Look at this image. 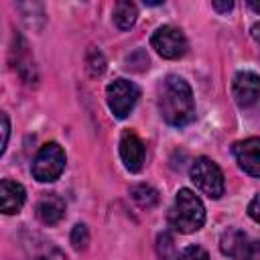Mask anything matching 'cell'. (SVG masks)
<instances>
[{
  "label": "cell",
  "instance_id": "cell-18",
  "mask_svg": "<svg viewBox=\"0 0 260 260\" xmlns=\"http://www.w3.org/2000/svg\"><path fill=\"white\" fill-rule=\"evenodd\" d=\"M89 244V232H87V225L85 223H77L73 225L71 230V246L75 250H85Z\"/></svg>",
  "mask_w": 260,
  "mask_h": 260
},
{
  "label": "cell",
  "instance_id": "cell-11",
  "mask_svg": "<svg viewBox=\"0 0 260 260\" xmlns=\"http://www.w3.org/2000/svg\"><path fill=\"white\" fill-rule=\"evenodd\" d=\"M35 213L45 225H55L65 215V201L55 193H47L37 201Z\"/></svg>",
  "mask_w": 260,
  "mask_h": 260
},
{
  "label": "cell",
  "instance_id": "cell-17",
  "mask_svg": "<svg viewBox=\"0 0 260 260\" xmlns=\"http://www.w3.org/2000/svg\"><path fill=\"white\" fill-rule=\"evenodd\" d=\"M85 63H87L89 75H93V77H98V75H102L106 71V59H104V55L98 49H89Z\"/></svg>",
  "mask_w": 260,
  "mask_h": 260
},
{
  "label": "cell",
  "instance_id": "cell-12",
  "mask_svg": "<svg viewBox=\"0 0 260 260\" xmlns=\"http://www.w3.org/2000/svg\"><path fill=\"white\" fill-rule=\"evenodd\" d=\"M250 244L252 242L248 240V236L238 228H228L219 238V250L234 260H238L250 248Z\"/></svg>",
  "mask_w": 260,
  "mask_h": 260
},
{
  "label": "cell",
  "instance_id": "cell-9",
  "mask_svg": "<svg viewBox=\"0 0 260 260\" xmlns=\"http://www.w3.org/2000/svg\"><path fill=\"white\" fill-rule=\"evenodd\" d=\"M258 89H260V79L254 71H240L236 73L232 81V91L234 100L240 108H250L258 100Z\"/></svg>",
  "mask_w": 260,
  "mask_h": 260
},
{
  "label": "cell",
  "instance_id": "cell-21",
  "mask_svg": "<svg viewBox=\"0 0 260 260\" xmlns=\"http://www.w3.org/2000/svg\"><path fill=\"white\" fill-rule=\"evenodd\" d=\"M238 260H260V246H258V242H252L250 248Z\"/></svg>",
  "mask_w": 260,
  "mask_h": 260
},
{
  "label": "cell",
  "instance_id": "cell-10",
  "mask_svg": "<svg viewBox=\"0 0 260 260\" xmlns=\"http://www.w3.org/2000/svg\"><path fill=\"white\" fill-rule=\"evenodd\" d=\"M26 201V191L20 183L12 179L0 181V213L4 215H14L22 209Z\"/></svg>",
  "mask_w": 260,
  "mask_h": 260
},
{
  "label": "cell",
  "instance_id": "cell-22",
  "mask_svg": "<svg viewBox=\"0 0 260 260\" xmlns=\"http://www.w3.org/2000/svg\"><path fill=\"white\" fill-rule=\"evenodd\" d=\"M211 6H213L217 12H230V10L234 8V2H232V0H223V2H221V0H213Z\"/></svg>",
  "mask_w": 260,
  "mask_h": 260
},
{
  "label": "cell",
  "instance_id": "cell-23",
  "mask_svg": "<svg viewBox=\"0 0 260 260\" xmlns=\"http://www.w3.org/2000/svg\"><path fill=\"white\" fill-rule=\"evenodd\" d=\"M258 203H260V197H258V195H254V199L250 201V207H248V213H250V217H252L254 221H258V219H260V215H258Z\"/></svg>",
  "mask_w": 260,
  "mask_h": 260
},
{
  "label": "cell",
  "instance_id": "cell-3",
  "mask_svg": "<svg viewBox=\"0 0 260 260\" xmlns=\"http://www.w3.org/2000/svg\"><path fill=\"white\" fill-rule=\"evenodd\" d=\"M65 150L57 144V142H47L39 148L35 160H32V177L41 183H53L55 179L61 177L63 169H65Z\"/></svg>",
  "mask_w": 260,
  "mask_h": 260
},
{
  "label": "cell",
  "instance_id": "cell-1",
  "mask_svg": "<svg viewBox=\"0 0 260 260\" xmlns=\"http://www.w3.org/2000/svg\"><path fill=\"white\" fill-rule=\"evenodd\" d=\"M158 112L171 126H187L195 118V100L189 83L179 75H167L158 85Z\"/></svg>",
  "mask_w": 260,
  "mask_h": 260
},
{
  "label": "cell",
  "instance_id": "cell-15",
  "mask_svg": "<svg viewBox=\"0 0 260 260\" xmlns=\"http://www.w3.org/2000/svg\"><path fill=\"white\" fill-rule=\"evenodd\" d=\"M32 260H67V256L51 242H41V244L32 242Z\"/></svg>",
  "mask_w": 260,
  "mask_h": 260
},
{
  "label": "cell",
  "instance_id": "cell-4",
  "mask_svg": "<svg viewBox=\"0 0 260 260\" xmlns=\"http://www.w3.org/2000/svg\"><path fill=\"white\" fill-rule=\"evenodd\" d=\"M189 177L195 183V187L199 191H203L207 197L211 199H219L223 195V173L217 167V162H213L207 156H199L193 160L191 169H189Z\"/></svg>",
  "mask_w": 260,
  "mask_h": 260
},
{
  "label": "cell",
  "instance_id": "cell-7",
  "mask_svg": "<svg viewBox=\"0 0 260 260\" xmlns=\"http://www.w3.org/2000/svg\"><path fill=\"white\" fill-rule=\"evenodd\" d=\"M120 156L124 167L130 173H138L144 165V156H146V148L144 142L138 138V134L134 130H124L120 136Z\"/></svg>",
  "mask_w": 260,
  "mask_h": 260
},
{
  "label": "cell",
  "instance_id": "cell-24",
  "mask_svg": "<svg viewBox=\"0 0 260 260\" xmlns=\"http://www.w3.org/2000/svg\"><path fill=\"white\" fill-rule=\"evenodd\" d=\"M144 4H146V6H160L162 2H160V0H144Z\"/></svg>",
  "mask_w": 260,
  "mask_h": 260
},
{
  "label": "cell",
  "instance_id": "cell-6",
  "mask_svg": "<svg viewBox=\"0 0 260 260\" xmlns=\"http://www.w3.org/2000/svg\"><path fill=\"white\" fill-rule=\"evenodd\" d=\"M150 45L162 59H179L187 51V39L183 30L173 24L158 26L150 37Z\"/></svg>",
  "mask_w": 260,
  "mask_h": 260
},
{
  "label": "cell",
  "instance_id": "cell-19",
  "mask_svg": "<svg viewBox=\"0 0 260 260\" xmlns=\"http://www.w3.org/2000/svg\"><path fill=\"white\" fill-rule=\"evenodd\" d=\"M177 260H209V256H207V252L201 246H187L177 256Z\"/></svg>",
  "mask_w": 260,
  "mask_h": 260
},
{
  "label": "cell",
  "instance_id": "cell-5",
  "mask_svg": "<svg viewBox=\"0 0 260 260\" xmlns=\"http://www.w3.org/2000/svg\"><path fill=\"white\" fill-rule=\"evenodd\" d=\"M138 98H140L138 85L132 83V81H128V79H114V81L108 83V87H106L108 108H110V112H112L118 120L126 118V116L132 112V108L136 106Z\"/></svg>",
  "mask_w": 260,
  "mask_h": 260
},
{
  "label": "cell",
  "instance_id": "cell-14",
  "mask_svg": "<svg viewBox=\"0 0 260 260\" xmlns=\"http://www.w3.org/2000/svg\"><path fill=\"white\" fill-rule=\"evenodd\" d=\"M130 197L134 199V203L142 209H152L158 203V191L152 185L146 183H138L130 187Z\"/></svg>",
  "mask_w": 260,
  "mask_h": 260
},
{
  "label": "cell",
  "instance_id": "cell-20",
  "mask_svg": "<svg viewBox=\"0 0 260 260\" xmlns=\"http://www.w3.org/2000/svg\"><path fill=\"white\" fill-rule=\"evenodd\" d=\"M8 138H10V120H8V116L4 112H0V156L6 150Z\"/></svg>",
  "mask_w": 260,
  "mask_h": 260
},
{
  "label": "cell",
  "instance_id": "cell-8",
  "mask_svg": "<svg viewBox=\"0 0 260 260\" xmlns=\"http://www.w3.org/2000/svg\"><path fill=\"white\" fill-rule=\"evenodd\" d=\"M232 152L244 173H248L250 177H260V138L252 136L240 140L232 146Z\"/></svg>",
  "mask_w": 260,
  "mask_h": 260
},
{
  "label": "cell",
  "instance_id": "cell-13",
  "mask_svg": "<svg viewBox=\"0 0 260 260\" xmlns=\"http://www.w3.org/2000/svg\"><path fill=\"white\" fill-rule=\"evenodd\" d=\"M138 18V8L134 2L130 0H120L116 6H114V24L120 28V30H128L134 26Z\"/></svg>",
  "mask_w": 260,
  "mask_h": 260
},
{
  "label": "cell",
  "instance_id": "cell-2",
  "mask_svg": "<svg viewBox=\"0 0 260 260\" xmlns=\"http://www.w3.org/2000/svg\"><path fill=\"white\" fill-rule=\"evenodd\" d=\"M205 223V207L191 189H179L169 211V225L179 234H193Z\"/></svg>",
  "mask_w": 260,
  "mask_h": 260
},
{
  "label": "cell",
  "instance_id": "cell-16",
  "mask_svg": "<svg viewBox=\"0 0 260 260\" xmlns=\"http://www.w3.org/2000/svg\"><path fill=\"white\" fill-rule=\"evenodd\" d=\"M156 254L160 260H173L175 256V240L169 232H162L158 234L156 238Z\"/></svg>",
  "mask_w": 260,
  "mask_h": 260
}]
</instances>
